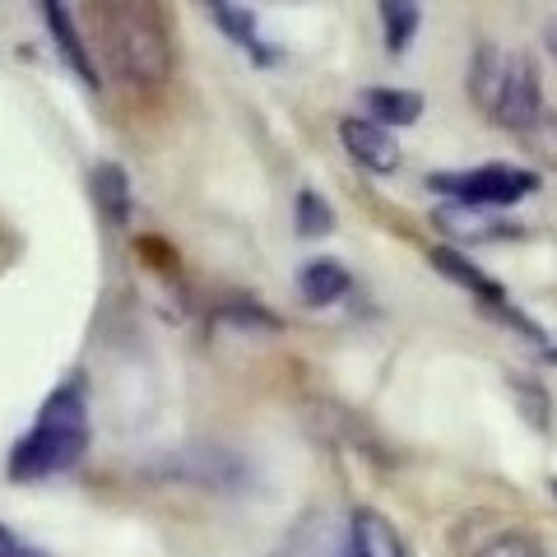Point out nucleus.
Returning a JSON list of instances; mask_svg holds the SVG:
<instances>
[{"label": "nucleus", "instance_id": "1", "mask_svg": "<svg viewBox=\"0 0 557 557\" xmlns=\"http://www.w3.org/2000/svg\"><path fill=\"white\" fill-rule=\"evenodd\" d=\"M89 442H94L89 381L75 372L42 399V409L24 437H14L5 456V474L14 483H42V479L70 474V469L89 456Z\"/></svg>", "mask_w": 557, "mask_h": 557}, {"label": "nucleus", "instance_id": "2", "mask_svg": "<svg viewBox=\"0 0 557 557\" xmlns=\"http://www.w3.org/2000/svg\"><path fill=\"white\" fill-rule=\"evenodd\" d=\"M89 24V47H102L112 75L126 84H163L172 70V33L159 5L149 0H102V5L84 10Z\"/></svg>", "mask_w": 557, "mask_h": 557}, {"label": "nucleus", "instance_id": "20", "mask_svg": "<svg viewBox=\"0 0 557 557\" xmlns=\"http://www.w3.org/2000/svg\"><path fill=\"white\" fill-rule=\"evenodd\" d=\"M544 42H548V47H553V51H557V20H553V24H548V38H544Z\"/></svg>", "mask_w": 557, "mask_h": 557}, {"label": "nucleus", "instance_id": "22", "mask_svg": "<svg viewBox=\"0 0 557 557\" xmlns=\"http://www.w3.org/2000/svg\"><path fill=\"white\" fill-rule=\"evenodd\" d=\"M553 487H557V483H553Z\"/></svg>", "mask_w": 557, "mask_h": 557}, {"label": "nucleus", "instance_id": "11", "mask_svg": "<svg viewBox=\"0 0 557 557\" xmlns=\"http://www.w3.org/2000/svg\"><path fill=\"white\" fill-rule=\"evenodd\" d=\"M298 293H302V302H311V307H335V302H344L348 293H354V274H348L339 260L317 256V260H307V265L298 270Z\"/></svg>", "mask_w": 557, "mask_h": 557}, {"label": "nucleus", "instance_id": "8", "mask_svg": "<svg viewBox=\"0 0 557 557\" xmlns=\"http://www.w3.org/2000/svg\"><path fill=\"white\" fill-rule=\"evenodd\" d=\"M42 24L51 33V42H57L61 51V61L75 70V79L84 84V89H102V75H98V65H94V51H89V38H84V28L75 20V10L61 5V0H42Z\"/></svg>", "mask_w": 557, "mask_h": 557}, {"label": "nucleus", "instance_id": "17", "mask_svg": "<svg viewBox=\"0 0 557 557\" xmlns=\"http://www.w3.org/2000/svg\"><path fill=\"white\" fill-rule=\"evenodd\" d=\"M219 317H223V321H237V325H256V330H274V325H278V317H270V311L260 307V302H251V298L228 302V307L219 311Z\"/></svg>", "mask_w": 557, "mask_h": 557}, {"label": "nucleus", "instance_id": "19", "mask_svg": "<svg viewBox=\"0 0 557 557\" xmlns=\"http://www.w3.org/2000/svg\"><path fill=\"white\" fill-rule=\"evenodd\" d=\"M0 557H47V553L38 544H28V539H20L5 520H0Z\"/></svg>", "mask_w": 557, "mask_h": 557}, {"label": "nucleus", "instance_id": "13", "mask_svg": "<svg viewBox=\"0 0 557 557\" xmlns=\"http://www.w3.org/2000/svg\"><path fill=\"white\" fill-rule=\"evenodd\" d=\"M94 200L98 214L112 223V228H126L131 223V177L121 163H98L94 168Z\"/></svg>", "mask_w": 557, "mask_h": 557}, {"label": "nucleus", "instance_id": "6", "mask_svg": "<svg viewBox=\"0 0 557 557\" xmlns=\"http://www.w3.org/2000/svg\"><path fill=\"white\" fill-rule=\"evenodd\" d=\"M428 260H432V270L450 278V284H460V288H465L469 298H474L483 311H493L497 321H507V325H516V330H525V339H544V335H539V330H534V325H530V321L511 307L507 288H502L493 274H483V270H479L465 251H456V247H432V251H428Z\"/></svg>", "mask_w": 557, "mask_h": 557}, {"label": "nucleus", "instance_id": "21", "mask_svg": "<svg viewBox=\"0 0 557 557\" xmlns=\"http://www.w3.org/2000/svg\"><path fill=\"white\" fill-rule=\"evenodd\" d=\"M548 358H553V362H557V348H548Z\"/></svg>", "mask_w": 557, "mask_h": 557}, {"label": "nucleus", "instance_id": "10", "mask_svg": "<svg viewBox=\"0 0 557 557\" xmlns=\"http://www.w3.org/2000/svg\"><path fill=\"white\" fill-rule=\"evenodd\" d=\"M209 20L223 28V38H228L233 47L247 51L256 65H274L278 57H284L274 42L260 38V20H256V10H247V5H209Z\"/></svg>", "mask_w": 557, "mask_h": 557}, {"label": "nucleus", "instance_id": "5", "mask_svg": "<svg viewBox=\"0 0 557 557\" xmlns=\"http://www.w3.org/2000/svg\"><path fill=\"white\" fill-rule=\"evenodd\" d=\"M153 474L177 479L190 487H209V493H237L247 483V460L228 446H177L172 456H159Z\"/></svg>", "mask_w": 557, "mask_h": 557}, {"label": "nucleus", "instance_id": "18", "mask_svg": "<svg viewBox=\"0 0 557 557\" xmlns=\"http://www.w3.org/2000/svg\"><path fill=\"white\" fill-rule=\"evenodd\" d=\"M479 557H548V553L539 548L530 534H502V539H493V544H487Z\"/></svg>", "mask_w": 557, "mask_h": 557}, {"label": "nucleus", "instance_id": "14", "mask_svg": "<svg viewBox=\"0 0 557 557\" xmlns=\"http://www.w3.org/2000/svg\"><path fill=\"white\" fill-rule=\"evenodd\" d=\"M381 20V42H386L391 57H405L409 42L418 38V24H423V10L409 5V0H381L376 5Z\"/></svg>", "mask_w": 557, "mask_h": 557}, {"label": "nucleus", "instance_id": "7", "mask_svg": "<svg viewBox=\"0 0 557 557\" xmlns=\"http://www.w3.org/2000/svg\"><path fill=\"white\" fill-rule=\"evenodd\" d=\"M339 145H344L348 159H354L358 168H368L372 177H391V172L399 168L395 131L376 126L372 116H344L339 121Z\"/></svg>", "mask_w": 557, "mask_h": 557}, {"label": "nucleus", "instance_id": "15", "mask_svg": "<svg viewBox=\"0 0 557 557\" xmlns=\"http://www.w3.org/2000/svg\"><path fill=\"white\" fill-rule=\"evenodd\" d=\"M278 557H344V534L325 525V516H307L298 530L288 534V544Z\"/></svg>", "mask_w": 557, "mask_h": 557}, {"label": "nucleus", "instance_id": "12", "mask_svg": "<svg viewBox=\"0 0 557 557\" xmlns=\"http://www.w3.org/2000/svg\"><path fill=\"white\" fill-rule=\"evenodd\" d=\"M362 108L372 112L376 126H413L418 116H423V94L413 89H395V84H376V89H362Z\"/></svg>", "mask_w": 557, "mask_h": 557}, {"label": "nucleus", "instance_id": "9", "mask_svg": "<svg viewBox=\"0 0 557 557\" xmlns=\"http://www.w3.org/2000/svg\"><path fill=\"white\" fill-rule=\"evenodd\" d=\"M344 557H409V548L386 516L358 507L344 520Z\"/></svg>", "mask_w": 557, "mask_h": 557}, {"label": "nucleus", "instance_id": "16", "mask_svg": "<svg viewBox=\"0 0 557 557\" xmlns=\"http://www.w3.org/2000/svg\"><path fill=\"white\" fill-rule=\"evenodd\" d=\"M293 223H298V237H330L335 233V209L321 190H298V205H293Z\"/></svg>", "mask_w": 557, "mask_h": 557}, {"label": "nucleus", "instance_id": "3", "mask_svg": "<svg viewBox=\"0 0 557 557\" xmlns=\"http://www.w3.org/2000/svg\"><path fill=\"white\" fill-rule=\"evenodd\" d=\"M469 94H474L479 112L502 131L534 135L548 121L544 84H539V65L530 51L479 42L474 61H469Z\"/></svg>", "mask_w": 557, "mask_h": 557}, {"label": "nucleus", "instance_id": "4", "mask_svg": "<svg viewBox=\"0 0 557 557\" xmlns=\"http://www.w3.org/2000/svg\"><path fill=\"white\" fill-rule=\"evenodd\" d=\"M428 190L456 200L460 209H507L534 196L539 172L516 168V163H479V168H456V172H432Z\"/></svg>", "mask_w": 557, "mask_h": 557}]
</instances>
